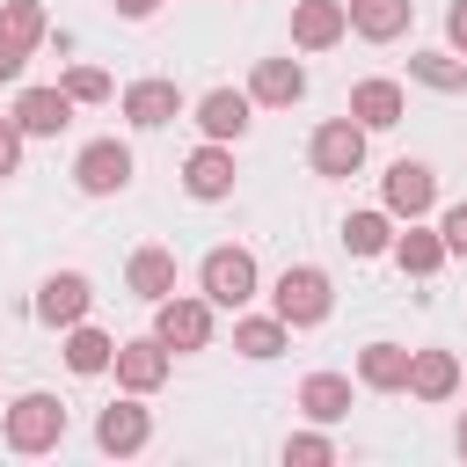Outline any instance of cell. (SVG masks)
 <instances>
[{
    "instance_id": "ac0fdd59",
    "label": "cell",
    "mask_w": 467,
    "mask_h": 467,
    "mask_svg": "<svg viewBox=\"0 0 467 467\" xmlns=\"http://www.w3.org/2000/svg\"><path fill=\"white\" fill-rule=\"evenodd\" d=\"M401 80H358L350 88V124H365V131H394L401 124Z\"/></svg>"
},
{
    "instance_id": "f1b7e54d",
    "label": "cell",
    "mask_w": 467,
    "mask_h": 467,
    "mask_svg": "<svg viewBox=\"0 0 467 467\" xmlns=\"http://www.w3.org/2000/svg\"><path fill=\"white\" fill-rule=\"evenodd\" d=\"M58 88H66L73 102H109V95H117V80H109L102 66H73V73H66Z\"/></svg>"
},
{
    "instance_id": "f546056e",
    "label": "cell",
    "mask_w": 467,
    "mask_h": 467,
    "mask_svg": "<svg viewBox=\"0 0 467 467\" xmlns=\"http://www.w3.org/2000/svg\"><path fill=\"white\" fill-rule=\"evenodd\" d=\"M285 460H292V467H328V460H336V438H321V431H292V438H285Z\"/></svg>"
},
{
    "instance_id": "603a6c76",
    "label": "cell",
    "mask_w": 467,
    "mask_h": 467,
    "mask_svg": "<svg viewBox=\"0 0 467 467\" xmlns=\"http://www.w3.org/2000/svg\"><path fill=\"white\" fill-rule=\"evenodd\" d=\"M299 409H306L314 423H343V416H350V379H343V372H306V379H299Z\"/></svg>"
},
{
    "instance_id": "7402d4cb",
    "label": "cell",
    "mask_w": 467,
    "mask_h": 467,
    "mask_svg": "<svg viewBox=\"0 0 467 467\" xmlns=\"http://www.w3.org/2000/svg\"><path fill=\"white\" fill-rule=\"evenodd\" d=\"M358 379H365L372 394H401V387H409V350H401V343H365V350H358Z\"/></svg>"
},
{
    "instance_id": "52a82bcc",
    "label": "cell",
    "mask_w": 467,
    "mask_h": 467,
    "mask_svg": "<svg viewBox=\"0 0 467 467\" xmlns=\"http://www.w3.org/2000/svg\"><path fill=\"white\" fill-rule=\"evenodd\" d=\"M197 285H204L212 306H248L255 299V255L248 248H212L197 263Z\"/></svg>"
},
{
    "instance_id": "cb8c5ba5",
    "label": "cell",
    "mask_w": 467,
    "mask_h": 467,
    "mask_svg": "<svg viewBox=\"0 0 467 467\" xmlns=\"http://www.w3.org/2000/svg\"><path fill=\"white\" fill-rule=\"evenodd\" d=\"M124 285H131L146 306L168 299V292H175V255H168V248H139V255L124 263Z\"/></svg>"
},
{
    "instance_id": "e0dca14e",
    "label": "cell",
    "mask_w": 467,
    "mask_h": 467,
    "mask_svg": "<svg viewBox=\"0 0 467 467\" xmlns=\"http://www.w3.org/2000/svg\"><path fill=\"white\" fill-rule=\"evenodd\" d=\"M175 117H182V88H175V80H131V88H124V124L161 131V124H175Z\"/></svg>"
},
{
    "instance_id": "d590c367",
    "label": "cell",
    "mask_w": 467,
    "mask_h": 467,
    "mask_svg": "<svg viewBox=\"0 0 467 467\" xmlns=\"http://www.w3.org/2000/svg\"><path fill=\"white\" fill-rule=\"evenodd\" d=\"M460 387H467V372H460Z\"/></svg>"
},
{
    "instance_id": "4316f807",
    "label": "cell",
    "mask_w": 467,
    "mask_h": 467,
    "mask_svg": "<svg viewBox=\"0 0 467 467\" xmlns=\"http://www.w3.org/2000/svg\"><path fill=\"white\" fill-rule=\"evenodd\" d=\"M343 248H350V255H387V248H394L387 212H350V219H343Z\"/></svg>"
},
{
    "instance_id": "d6986e66",
    "label": "cell",
    "mask_w": 467,
    "mask_h": 467,
    "mask_svg": "<svg viewBox=\"0 0 467 467\" xmlns=\"http://www.w3.org/2000/svg\"><path fill=\"white\" fill-rule=\"evenodd\" d=\"M343 7H350V29L365 44H394L409 29V15H416V0H343Z\"/></svg>"
},
{
    "instance_id": "4fadbf2b",
    "label": "cell",
    "mask_w": 467,
    "mask_h": 467,
    "mask_svg": "<svg viewBox=\"0 0 467 467\" xmlns=\"http://www.w3.org/2000/svg\"><path fill=\"white\" fill-rule=\"evenodd\" d=\"M182 190H190L197 204H219V197H234V153H226V139H204V146L182 161Z\"/></svg>"
},
{
    "instance_id": "2e32d148",
    "label": "cell",
    "mask_w": 467,
    "mask_h": 467,
    "mask_svg": "<svg viewBox=\"0 0 467 467\" xmlns=\"http://www.w3.org/2000/svg\"><path fill=\"white\" fill-rule=\"evenodd\" d=\"M306 95V66L299 58H255V73H248V102H263V109H292Z\"/></svg>"
},
{
    "instance_id": "30bf717a",
    "label": "cell",
    "mask_w": 467,
    "mask_h": 467,
    "mask_svg": "<svg viewBox=\"0 0 467 467\" xmlns=\"http://www.w3.org/2000/svg\"><path fill=\"white\" fill-rule=\"evenodd\" d=\"M88 306H95V285H88L80 270H51V277L36 285V321H51V328L88 321Z\"/></svg>"
},
{
    "instance_id": "836d02e7",
    "label": "cell",
    "mask_w": 467,
    "mask_h": 467,
    "mask_svg": "<svg viewBox=\"0 0 467 467\" xmlns=\"http://www.w3.org/2000/svg\"><path fill=\"white\" fill-rule=\"evenodd\" d=\"M153 7H161V0H117V15H124V22H146Z\"/></svg>"
},
{
    "instance_id": "5bb4252c",
    "label": "cell",
    "mask_w": 467,
    "mask_h": 467,
    "mask_svg": "<svg viewBox=\"0 0 467 467\" xmlns=\"http://www.w3.org/2000/svg\"><path fill=\"white\" fill-rule=\"evenodd\" d=\"M350 36V7L343 0H299L292 7V44L299 51H328V44H343Z\"/></svg>"
},
{
    "instance_id": "8992f818",
    "label": "cell",
    "mask_w": 467,
    "mask_h": 467,
    "mask_svg": "<svg viewBox=\"0 0 467 467\" xmlns=\"http://www.w3.org/2000/svg\"><path fill=\"white\" fill-rule=\"evenodd\" d=\"M73 182H80V197H117V190H131V146H124V139H88L80 161H73Z\"/></svg>"
},
{
    "instance_id": "8fae6325",
    "label": "cell",
    "mask_w": 467,
    "mask_h": 467,
    "mask_svg": "<svg viewBox=\"0 0 467 467\" xmlns=\"http://www.w3.org/2000/svg\"><path fill=\"white\" fill-rule=\"evenodd\" d=\"M146 438H153V416H146V394H131V401H109L102 416H95V445L102 452H146Z\"/></svg>"
},
{
    "instance_id": "6da1fadb",
    "label": "cell",
    "mask_w": 467,
    "mask_h": 467,
    "mask_svg": "<svg viewBox=\"0 0 467 467\" xmlns=\"http://www.w3.org/2000/svg\"><path fill=\"white\" fill-rule=\"evenodd\" d=\"M328 306H336V285H328L321 263H292V270L270 285V314H277L285 328H321Z\"/></svg>"
},
{
    "instance_id": "44dd1931",
    "label": "cell",
    "mask_w": 467,
    "mask_h": 467,
    "mask_svg": "<svg viewBox=\"0 0 467 467\" xmlns=\"http://www.w3.org/2000/svg\"><path fill=\"white\" fill-rule=\"evenodd\" d=\"M394 263H401L409 277H438L452 255H445V234H431V226L409 219V234H394Z\"/></svg>"
},
{
    "instance_id": "d4e9b609",
    "label": "cell",
    "mask_w": 467,
    "mask_h": 467,
    "mask_svg": "<svg viewBox=\"0 0 467 467\" xmlns=\"http://www.w3.org/2000/svg\"><path fill=\"white\" fill-rule=\"evenodd\" d=\"M285 343H292V328H285L277 314H241V321H234V350H241V358H255V365H263V358H277Z\"/></svg>"
},
{
    "instance_id": "ffe728a7",
    "label": "cell",
    "mask_w": 467,
    "mask_h": 467,
    "mask_svg": "<svg viewBox=\"0 0 467 467\" xmlns=\"http://www.w3.org/2000/svg\"><path fill=\"white\" fill-rule=\"evenodd\" d=\"M248 95H234V88H212V95H197V131L204 139H241L248 131Z\"/></svg>"
},
{
    "instance_id": "3957f363",
    "label": "cell",
    "mask_w": 467,
    "mask_h": 467,
    "mask_svg": "<svg viewBox=\"0 0 467 467\" xmlns=\"http://www.w3.org/2000/svg\"><path fill=\"white\" fill-rule=\"evenodd\" d=\"M153 336L168 343V350H204L212 343V299L197 292H168V299H153Z\"/></svg>"
},
{
    "instance_id": "9a60e30c",
    "label": "cell",
    "mask_w": 467,
    "mask_h": 467,
    "mask_svg": "<svg viewBox=\"0 0 467 467\" xmlns=\"http://www.w3.org/2000/svg\"><path fill=\"white\" fill-rule=\"evenodd\" d=\"M409 394H416V401H452V394H460V358H452L445 343L409 350Z\"/></svg>"
},
{
    "instance_id": "83f0119b",
    "label": "cell",
    "mask_w": 467,
    "mask_h": 467,
    "mask_svg": "<svg viewBox=\"0 0 467 467\" xmlns=\"http://www.w3.org/2000/svg\"><path fill=\"white\" fill-rule=\"evenodd\" d=\"M409 80H423V88L452 95V88H467V66H460V58H445V51H416V58H409Z\"/></svg>"
},
{
    "instance_id": "1f68e13d",
    "label": "cell",
    "mask_w": 467,
    "mask_h": 467,
    "mask_svg": "<svg viewBox=\"0 0 467 467\" xmlns=\"http://www.w3.org/2000/svg\"><path fill=\"white\" fill-rule=\"evenodd\" d=\"M22 168V131H15V117H0V182Z\"/></svg>"
},
{
    "instance_id": "277c9868",
    "label": "cell",
    "mask_w": 467,
    "mask_h": 467,
    "mask_svg": "<svg viewBox=\"0 0 467 467\" xmlns=\"http://www.w3.org/2000/svg\"><path fill=\"white\" fill-rule=\"evenodd\" d=\"M44 36H51V22H44V0H0V80H15Z\"/></svg>"
},
{
    "instance_id": "7a4b0ae2",
    "label": "cell",
    "mask_w": 467,
    "mask_h": 467,
    "mask_svg": "<svg viewBox=\"0 0 467 467\" xmlns=\"http://www.w3.org/2000/svg\"><path fill=\"white\" fill-rule=\"evenodd\" d=\"M0 438H7V452H51L58 438H66V401L58 394H22L7 416H0Z\"/></svg>"
},
{
    "instance_id": "4dcf8cb0",
    "label": "cell",
    "mask_w": 467,
    "mask_h": 467,
    "mask_svg": "<svg viewBox=\"0 0 467 467\" xmlns=\"http://www.w3.org/2000/svg\"><path fill=\"white\" fill-rule=\"evenodd\" d=\"M438 234H445V255H467V204H452L438 219Z\"/></svg>"
},
{
    "instance_id": "ba28073f",
    "label": "cell",
    "mask_w": 467,
    "mask_h": 467,
    "mask_svg": "<svg viewBox=\"0 0 467 467\" xmlns=\"http://www.w3.org/2000/svg\"><path fill=\"white\" fill-rule=\"evenodd\" d=\"M168 343L161 336H131V343H117V358H109V372H117V387L124 394H153V387H168Z\"/></svg>"
},
{
    "instance_id": "e575fe53",
    "label": "cell",
    "mask_w": 467,
    "mask_h": 467,
    "mask_svg": "<svg viewBox=\"0 0 467 467\" xmlns=\"http://www.w3.org/2000/svg\"><path fill=\"white\" fill-rule=\"evenodd\" d=\"M452 445H460V460H467V416H460V438H452Z\"/></svg>"
},
{
    "instance_id": "5b68a950",
    "label": "cell",
    "mask_w": 467,
    "mask_h": 467,
    "mask_svg": "<svg viewBox=\"0 0 467 467\" xmlns=\"http://www.w3.org/2000/svg\"><path fill=\"white\" fill-rule=\"evenodd\" d=\"M306 161H314V175H328V182L358 175V168H365V124H350V117H328V124L306 139Z\"/></svg>"
},
{
    "instance_id": "484cf974",
    "label": "cell",
    "mask_w": 467,
    "mask_h": 467,
    "mask_svg": "<svg viewBox=\"0 0 467 467\" xmlns=\"http://www.w3.org/2000/svg\"><path fill=\"white\" fill-rule=\"evenodd\" d=\"M109 358H117V343H109L102 328H88V321H73V328H66V365H73L80 379L109 372Z\"/></svg>"
},
{
    "instance_id": "9c48e42d",
    "label": "cell",
    "mask_w": 467,
    "mask_h": 467,
    "mask_svg": "<svg viewBox=\"0 0 467 467\" xmlns=\"http://www.w3.org/2000/svg\"><path fill=\"white\" fill-rule=\"evenodd\" d=\"M379 197H387V219H423V212L438 204V175H431V161H394Z\"/></svg>"
},
{
    "instance_id": "d6a6232c",
    "label": "cell",
    "mask_w": 467,
    "mask_h": 467,
    "mask_svg": "<svg viewBox=\"0 0 467 467\" xmlns=\"http://www.w3.org/2000/svg\"><path fill=\"white\" fill-rule=\"evenodd\" d=\"M445 36H452V51H467V0L445 7Z\"/></svg>"
},
{
    "instance_id": "7c38bea8",
    "label": "cell",
    "mask_w": 467,
    "mask_h": 467,
    "mask_svg": "<svg viewBox=\"0 0 467 467\" xmlns=\"http://www.w3.org/2000/svg\"><path fill=\"white\" fill-rule=\"evenodd\" d=\"M73 124V95L66 88H22L15 95V131L22 139H58Z\"/></svg>"
}]
</instances>
